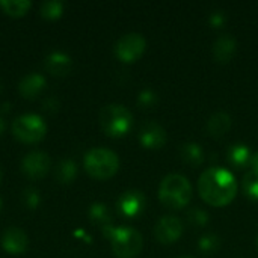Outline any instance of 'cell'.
Masks as SVG:
<instances>
[{"label":"cell","instance_id":"3","mask_svg":"<svg viewBox=\"0 0 258 258\" xmlns=\"http://www.w3.org/2000/svg\"><path fill=\"white\" fill-rule=\"evenodd\" d=\"M192 186L181 174L166 175L159 186V200L169 209H183L190 203Z\"/></svg>","mask_w":258,"mask_h":258},{"label":"cell","instance_id":"31","mask_svg":"<svg viewBox=\"0 0 258 258\" xmlns=\"http://www.w3.org/2000/svg\"><path fill=\"white\" fill-rule=\"evenodd\" d=\"M0 210H2V200H0Z\"/></svg>","mask_w":258,"mask_h":258},{"label":"cell","instance_id":"9","mask_svg":"<svg viewBox=\"0 0 258 258\" xmlns=\"http://www.w3.org/2000/svg\"><path fill=\"white\" fill-rule=\"evenodd\" d=\"M147 198L141 190L132 189L124 192L118 200V210L127 219H135L141 216L145 210Z\"/></svg>","mask_w":258,"mask_h":258},{"label":"cell","instance_id":"22","mask_svg":"<svg viewBox=\"0 0 258 258\" xmlns=\"http://www.w3.org/2000/svg\"><path fill=\"white\" fill-rule=\"evenodd\" d=\"M219 248H221V239L213 233H207V234L201 236L198 240V249L206 255L218 252Z\"/></svg>","mask_w":258,"mask_h":258},{"label":"cell","instance_id":"21","mask_svg":"<svg viewBox=\"0 0 258 258\" xmlns=\"http://www.w3.org/2000/svg\"><path fill=\"white\" fill-rule=\"evenodd\" d=\"M77 175V166L73 160H63L60 162V165L57 166V172L56 177L62 184H68L73 183L74 178Z\"/></svg>","mask_w":258,"mask_h":258},{"label":"cell","instance_id":"11","mask_svg":"<svg viewBox=\"0 0 258 258\" xmlns=\"http://www.w3.org/2000/svg\"><path fill=\"white\" fill-rule=\"evenodd\" d=\"M139 142L150 150H159L166 144V130L156 121L145 122L139 130Z\"/></svg>","mask_w":258,"mask_h":258},{"label":"cell","instance_id":"27","mask_svg":"<svg viewBox=\"0 0 258 258\" xmlns=\"http://www.w3.org/2000/svg\"><path fill=\"white\" fill-rule=\"evenodd\" d=\"M23 201L24 204L29 207V209H36L41 203V198H39V192L33 187H29L24 190L23 194Z\"/></svg>","mask_w":258,"mask_h":258},{"label":"cell","instance_id":"12","mask_svg":"<svg viewBox=\"0 0 258 258\" xmlns=\"http://www.w3.org/2000/svg\"><path fill=\"white\" fill-rule=\"evenodd\" d=\"M27 236L23 230L20 228H8L3 236H2V246L6 252L12 254V255H18L23 254L27 249Z\"/></svg>","mask_w":258,"mask_h":258},{"label":"cell","instance_id":"14","mask_svg":"<svg viewBox=\"0 0 258 258\" xmlns=\"http://www.w3.org/2000/svg\"><path fill=\"white\" fill-rule=\"evenodd\" d=\"M44 88H45V77L42 74L32 73V74H27L26 77L21 79L18 91L24 98L33 100L42 92Z\"/></svg>","mask_w":258,"mask_h":258},{"label":"cell","instance_id":"34","mask_svg":"<svg viewBox=\"0 0 258 258\" xmlns=\"http://www.w3.org/2000/svg\"><path fill=\"white\" fill-rule=\"evenodd\" d=\"M257 246H258V239H257Z\"/></svg>","mask_w":258,"mask_h":258},{"label":"cell","instance_id":"6","mask_svg":"<svg viewBox=\"0 0 258 258\" xmlns=\"http://www.w3.org/2000/svg\"><path fill=\"white\" fill-rule=\"evenodd\" d=\"M12 133L18 141L24 144H36L45 138L47 124L39 115L26 113L15 118L12 122Z\"/></svg>","mask_w":258,"mask_h":258},{"label":"cell","instance_id":"30","mask_svg":"<svg viewBox=\"0 0 258 258\" xmlns=\"http://www.w3.org/2000/svg\"><path fill=\"white\" fill-rule=\"evenodd\" d=\"M5 128H6V124H5V121H3V118L0 116V136L5 133Z\"/></svg>","mask_w":258,"mask_h":258},{"label":"cell","instance_id":"26","mask_svg":"<svg viewBox=\"0 0 258 258\" xmlns=\"http://www.w3.org/2000/svg\"><path fill=\"white\" fill-rule=\"evenodd\" d=\"M187 218L197 227H204V225L209 224V213L204 209H200V207L190 209L189 213H187Z\"/></svg>","mask_w":258,"mask_h":258},{"label":"cell","instance_id":"28","mask_svg":"<svg viewBox=\"0 0 258 258\" xmlns=\"http://www.w3.org/2000/svg\"><path fill=\"white\" fill-rule=\"evenodd\" d=\"M209 23H210V26H212V27H215V29L222 27V26L227 23V15H225V12H224V11H221V9L213 11V12L209 15Z\"/></svg>","mask_w":258,"mask_h":258},{"label":"cell","instance_id":"19","mask_svg":"<svg viewBox=\"0 0 258 258\" xmlns=\"http://www.w3.org/2000/svg\"><path fill=\"white\" fill-rule=\"evenodd\" d=\"M180 156L184 163L190 166H200L204 162V151L197 142H186L180 148Z\"/></svg>","mask_w":258,"mask_h":258},{"label":"cell","instance_id":"2","mask_svg":"<svg viewBox=\"0 0 258 258\" xmlns=\"http://www.w3.org/2000/svg\"><path fill=\"white\" fill-rule=\"evenodd\" d=\"M103 234L110 240L113 254L118 258H135L142 251V236L132 227H109Z\"/></svg>","mask_w":258,"mask_h":258},{"label":"cell","instance_id":"13","mask_svg":"<svg viewBox=\"0 0 258 258\" xmlns=\"http://www.w3.org/2000/svg\"><path fill=\"white\" fill-rule=\"evenodd\" d=\"M237 50V41L234 36H231L230 33H224L221 35L215 44H213V57L216 62L219 63H227L231 60V57L236 54Z\"/></svg>","mask_w":258,"mask_h":258},{"label":"cell","instance_id":"17","mask_svg":"<svg viewBox=\"0 0 258 258\" xmlns=\"http://www.w3.org/2000/svg\"><path fill=\"white\" fill-rule=\"evenodd\" d=\"M231 128V116L227 112H216L207 121V132L215 138L224 136Z\"/></svg>","mask_w":258,"mask_h":258},{"label":"cell","instance_id":"15","mask_svg":"<svg viewBox=\"0 0 258 258\" xmlns=\"http://www.w3.org/2000/svg\"><path fill=\"white\" fill-rule=\"evenodd\" d=\"M45 68L53 76H65L73 68V60L68 54L60 51H53L45 59Z\"/></svg>","mask_w":258,"mask_h":258},{"label":"cell","instance_id":"35","mask_svg":"<svg viewBox=\"0 0 258 258\" xmlns=\"http://www.w3.org/2000/svg\"><path fill=\"white\" fill-rule=\"evenodd\" d=\"M0 89H2V86H0Z\"/></svg>","mask_w":258,"mask_h":258},{"label":"cell","instance_id":"29","mask_svg":"<svg viewBox=\"0 0 258 258\" xmlns=\"http://www.w3.org/2000/svg\"><path fill=\"white\" fill-rule=\"evenodd\" d=\"M249 166L252 168L251 171H255V172H258V153L252 154V157H251V162H249Z\"/></svg>","mask_w":258,"mask_h":258},{"label":"cell","instance_id":"23","mask_svg":"<svg viewBox=\"0 0 258 258\" xmlns=\"http://www.w3.org/2000/svg\"><path fill=\"white\" fill-rule=\"evenodd\" d=\"M242 187L248 198H251L252 201H258V172L255 171L246 172V175L243 177Z\"/></svg>","mask_w":258,"mask_h":258},{"label":"cell","instance_id":"32","mask_svg":"<svg viewBox=\"0 0 258 258\" xmlns=\"http://www.w3.org/2000/svg\"><path fill=\"white\" fill-rule=\"evenodd\" d=\"M0 180H2V169H0Z\"/></svg>","mask_w":258,"mask_h":258},{"label":"cell","instance_id":"4","mask_svg":"<svg viewBox=\"0 0 258 258\" xmlns=\"http://www.w3.org/2000/svg\"><path fill=\"white\" fill-rule=\"evenodd\" d=\"M100 127L110 138L125 136L133 127V115L122 104H107L100 112Z\"/></svg>","mask_w":258,"mask_h":258},{"label":"cell","instance_id":"18","mask_svg":"<svg viewBox=\"0 0 258 258\" xmlns=\"http://www.w3.org/2000/svg\"><path fill=\"white\" fill-rule=\"evenodd\" d=\"M227 157H228V162H230L234 168L242 169V168H245L246 165H249L252 154H251L249 148H248L245 144H233V145L228 148Z\"/></svg>","mask_w":258,"mask_h":258},{"label":"cell","instance_id":"24","mask_svg":"<svg viewBox=\"0 0 258 258\" xmlns=\"http://www.w3.org/2000/svg\"><path fill=\"white\" fill-rule=\"evenodd\" d=\"M63 12V3L59 0H50L44 2L41 5V15L47 20H56Z\"/></svg>","mask_w":258,"mask_h":258},{"label":"cell","instance_id":"20","mask_svg":"<svg viewBox=\"0 0 258 258\" xmlns=\"http://www.w3.org/2000/svg\"><path fill=\"white\" fill-rule=\"evenodd\" d=\"M0 8L6 15L18 18L27 14V11L32 8V3L29 0H0Z\"/></svg>","mask_w":258,"mask_h":258},{"label":"cell","instance_id":"10","mask_svg":"<svg viewBox=\"0 0 258 258\" xmlns=\"http://www.w3.org/2000/svg\"><path fill=\"white\" fill-rule=\"evenodd\" d=\"M21 171L26 177L32 180H39L47 175L50 171V157L47 153L42 151H32L29 153L21 162Z\"/></svg>","mask_w":258,"mask_h":258},{"label":"cell","instance_id":"33","mask_svg":"<svg viewBox=\"0 0 258 258\" xmlns=\"http://www.w3.org/2000/svg\"><path fill=\"white\" fill-rule=\"evenodd\" d=\"M178 258H194V257H178Z\"/></svg>","mask_w":258,"mask_h":258},{"label":"cell","instance_id":"5","mask_svg":"<svg viewBox=\"0 0 258 258\" xmlns=\"http://www.w3.org/2000/svg\"><path fill=\"white\" fill-rule=\"evenodd\" d=\"M85 171L95 180H107L119 169V159L116 153L107 148H92L86 153Z\"/></svg>","mask_w":258,"mask_h":258},{"label":"cell","instance_id":"25","mask_svg":"<svg viewBox=\"0 0 258 258\" xmlns=\"http://www.w3.org/2000/svg\"><path fill=\"white\" fill-rule=\"evenodd\" d=\"M159 103V95L154 89L151 88H145L139 92L138 95V104L141 107H145V109H150V107H154L156 104Z\"/></svg>","mask_w":258,"mask_h":258},{"label":"cell","instance_id":"7","mask_svg":"<svg viewBox=\"0 0 258 258\" xmlns=\"http://www.w3.org/2000/svg\"><path fill=\"white\" fill-rule=\"evenodd\" d=\"M145 47H147V41H145L144 35L132 32V33L122 35L116 41L113 51L119 60H122L125 63H132L142 56V53L145 51Z\"/></svg>","mask_w":258,"mask_h":258},{"label":"cell","instance_id":"1","mask_svg":"<svg viewBox=\"0 0 258 258\" xmlns=\"http://www.w3.org/2000/svg\"><path fill=\"white\" fill-rule=\"evenodd\" d=\"M198 190L207 204L224 207L236 198L237 181L231 171L221 166H212L201 174L198 180Z\"/></svg>","mask_w":258,"mask_h":258},{"label":"cell","instance_id":"16","mask_svg":"<svg viewBox=\"0 0 258 258\" xmlns=\"http://www.w3.org/2000/svg\"><path fill=\"white\" fill-rule=\"evenodd\" d=\"M89 219L92 224L98 225L103 230L109 228L113 225V219H112V212L110 209L103 204V203H94L91 207H89Z\"/></svg>","mask_w":258,"mask_h":258},{"label":"cell","instance_id":"8","mask_svg":"<svg viewBox=\"0 0 258 258\" xmlns=\"http://www.w3.org/2000/svg\"><path fill=\"white\" fill-rule=\"evenodd\" d=\"M183 234V222L177 216H163L157 221L154 227V236L157 242L163 245H171L177 242Z\"/></svg>","mask_w":258,"mask_h":258}]
</instances>
